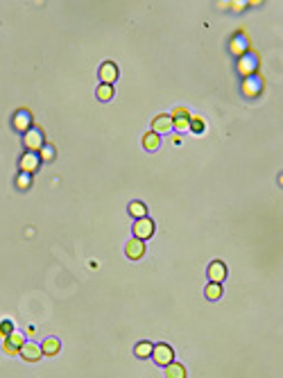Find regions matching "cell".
<instances>
[{
    "instance_id": "cell-22",
    "label": "cell",
    "mask_w": 283,
    "mask_h": 378,
    "mask_svg": "<svg viewBox=\"0 0 283 378\" xmlns=\"http://www.w3.org/2000/svg\"><path fill=\"white\" fill-rule=\"evenodd\" d=\"M152 349H154V344H150V342H139L134 351H136V356H139V358H150L152 356Z\"/></svg>"
},
{
    "instance_id": "cell-12",
    "label": "cell",
    "mask_w": 283,
    "mask_h": 378,
    "mask_svg": "<svg viewBox=\"0 0 283 378\" xmlns=\"http://www.w3.org/2000/svg\"><path fill=\"white\" fill-rule=\"evenodd\" d=\"M208 279H211V283H222L227 279V265L222 261H213L211 265H208Z\"/></svg>"
},
{
    "instance_id": "cell-4",
    "label": "cell",
    "mask_w": 283,
    "mask_h": 378,
    "mask_svg": "<svg viewBox=\"0 0 283 378\" xmlns=\"http://www.w3.org/2000/svg\"><path fill=\"white\" fill-rule=\"evenodd\" d=\"M39 168H41V159L37 152H23V156L18 159V170L25 175H34Z\"/></svg>"
},
{
    "instance_id": "cell-7",
    "label": "cell",
    "mask_w": 283,
    "mask_h": 378,
    "mask_svg": "<svg viewBox=\"0 0 283 378\" xmlns=\"http://www.w3.org/2000/svg\"><path fill=\"white\" fill-rule=\"evenodd\" d=\"M261 89H263V82H261V77H256V75H249V77L242 80V93H245L247 97H256L258 93H261Z\"/></svg>"
},
{
    "instance_id": "cell-25",
    "label": "cell",
    "mask_w": 283,
    "mask_h": 378,
    "mask_svg": "<svg viewBox=\"0 0 283 378\" xmlns=\"http://www.w3.org/2000/svg\"><path fill=\"white\" fill-rule=\"evenodd\" d=\"M11 333H14V324H11V320H2V322H0V335H2V340H5V337H9Z\"/></svg>"
},
{
    "instance_id": "cell-9",
    "label": "cell",
    "mask_w": 283,
    "mask_h": 378,
    "mask_svg": "<svg viewBox=\"0 0 283 378\" xmlns=\"http://www.w3.org/2000/svg\"><path fill=\"white\" fill-rule=\"evenodd\" d=\"M100 80L102 84H116L118 80V66L113 64V61H104V64L100 66Z\"/></svg>"
},
{
    "instance_id": "cell-6",
    "label": "cell",
    "mask_w": 283,
    "mask_h": 378,
    "mask_svg": "<svg viewBox=\"0 0 283 378\" xmlns=\"http://www.w3.org/2000/svg\"><path fill=\"white\" fill-rule=\"evenodd\" d=\"M11 127L16 129V132L25 134L27 129L32 127V113L27 111V109H18V111L14 113V118H11Z\"/></svg>"
},
{
    "instance_id": "cell-11",
    "label": "cell",
    "mask_w": 283,
    "mask_h": 378,
    "mask_svg": "<svg viewBox=\"0 0 283 378\" xmlns=\"http://www.w3.org/2000/svg\"><path fill=\"white\" fill-rule=\"evenodd\" d=\"M172 129V118L170 113H161V116H156L154 120H152V132L156 134V136H161V134H168Z\"/></svg>"
},
{
    "instance_id": "cell-20",
    "label": "cell",
    "mask_w": 283,
    "mask_h": 378,
    "mask_svg": "<svg viewBox=\"0 0 283 378\" xmlns=\"http://www.w3.org/2000/svg\"><path fill=\"white\" fill-rule=\"evenodd\" d=\"M204 294H206V299H211V301L220 299L222 294H225V290H222V283H208L206 290H204Z\"/></svg>"
},
{
    "instance_id": "cell-19",
    "label": "cell",
    "mask_w": 283,
    "mask_h": 378,
    "mask_svg": "<svg viewBox=\"0 0 283 378\" xmlns=\"http://www.w3.org/2000/svg\"><path fill=\"white\" fill-rule=\"evenodd\" d=\"M54 156H57V149H54V145H50V143H46L41 149H39L41 163H50V161H54Z\"/></svg>"
},
{
    "instance_id": "cell-14",
    "label": "cell",
    "mask_w": 283,
    "mask_h": 378,
    "mask_svg": "<svg viewBox=\"0 0 283 378\" xmlns=\"http://www.w3.org/2000/svg\"><path fill=\"white\" fill-rule=\"evenodd\" d=\"M39 346H41L43 356H57L59 349H61V342H59V337H46Z\"/></svg>"
},
{
    "instance_id": "cell-28",
    "label": "cell",
    "mask_w": 283,
    "mask_h": 378,
    "mask_svg": "<svg viewBox=\"0 0 283 378\" xmlns=\"http://www.w3.org/2000/svg\"><path fill=\"white\" fill-rule=\"evenodd\" d=\"M179 116H190V113H188V109H184V107H177L175 111L170 113V118H179Z\"/></svg>"
},
{
    "instance_id": "cell-27",
    "label": "cell",
    "mask_w": 283,
    "mask_h": 378,
    "mask_svg": "<svg viewBox=\"0 0 283 378\" xmlns=\"http://www.w3.org/2000/svg\"><path fill=\"white\" fill-rule=\"evenodd\" d=\"M2 351H5L7 356H18V349H14V346H11L7 340H2Z\"/></svg>"
},
{
    "instance_id": "cell-5",
    "label": "cell",
    "mask_w": 283,
    "mask_h": 378,
    "mask_svg": "<svg viewBox=\"0 0 283 378\" xmlns=\"http://www.w3.org/2000/svg\"><path fill=\"white\" fill-rule=\"evenodd\" d=\"M152 234H154V222H152V218H141L134 222V238L147 240V238H152Z\"/></svg>"
},
{
    "instance_id": "cell-3",
    "label": "cell",
    "mask_w": 283,
    "mask_h": 378,
    "mask_svg": "<svg viewBox=\"0 0 283 378\" xmlns=\"http://www.w3.org/2000/svg\"><path fill=\"white\" fill-rule=\"evenodd\" d=\"M152 360L156 362V365H161V367H168L170 362H175V351H172V346L170 344H154V349H152Z\"/></svg>"
},
{
    "instance_id": "cell-16",
    "label": "cell",
    "mask_w": 283,
    "mask_h": 378,
    "mask_svg": "<svg viewBox=\"0 0 283 378\" xmlns=\"http://www.w3.org/2000/svg\"><path fill=\"white\" fill-rule=\"evenodd\" d=\"M166 378H186V367L182 362H170L166 367Z\"/></svg>"
},
{
    "instance_id": "cell-8",
    "label": "cell",
    "mask_w": 283,
    "mask_h": 378,
    "mask_svg": "<svg viewBox=\"0 0 283 378\" xmlns=\"http://www.w3.org/2000/svg\"><path fill=\"white\" fill-rule=\"evenodd\" d=\"M18 356H21L23 360H27V362H37L39 358L43 356V353H41V346H39L37 342H25V344L21 346Z\"/></svg>"
},
{
    "instance_id": "cell-18",
    "label": "cell",
    "mask_w": 283,
    "mask_h": 378,
    "mask_svg": "<svg viewBox=\"0 0 283 378\" xmlns=\"http://www.w3.org/2000/svg\"><path fill=\"white\" fill-rule=\"evenodd\" d=\"M127 211H129V215H132V218H136V220L147 218V206H145L143 202H139V199L129 204V208H127Z\"/></svg>"
},
{
    "instance_id": "cell-21",
    "label": "cell",
    "mask_w": 283,
    "mask_h": 378,
    "mask_svg": "<svg viewBox=\"0 0 283 378\" xmlns=\"http://www.w3.org/2000/svg\"><path fill=\"white\" fill-rule=\"evenodd\" d=\"M95 95H97V100L109 102L113 95H116V91H113L111 84H100V86H97V91H95Z\"/></svg>"
},
{
    "instance_id": "cell-26",
    "label": "cell",
    "mask_w": 283,
    "mask_h": 378,
    "mask_svg": "<svg viewBox=\"0 0 283 378\" xmlns=\"http://www.w3.org/2000/svg\"><path fill=\"white\" fill-rule=\"evenodd\" d=\"M204 127H206V125H204V120H202L199 116L190 118V132H192V134H202Z\"/></svg>"
},
{
    "instance_id": "cell-17",
    "label": "cell",
    "mask_w": 283,
    "mask_h": 378,
    "mask_svg": "<svg viewBox=\"0 0 283 378\" xmlns=\"http://www.w3.org/2000/svg\"><path fill=\"white\" fill-rule=\"evenodd\" d=\"M172 129H175V132H179V134L190 132V116L172 118Z\"/></svg>"
},
{
    "instance_id": "cell-24",
    "label": "cell",
    "mask_w": 283,
    "mask_h": 378,
    "mask_svg": "<svg viewBox=\"0 0 283 378\" xmlns=\"http://www.w3.org/2000/svg\"><path fill=\"white\" fill-rule=\"evenodd\" d=\"M5 340L9 342L14 349H18V351H21V346L25 344V337H23V333H18V331H14V333H11L9 337H5Z\"/></svg>"
},
{
    "instance_id": "cell-1",
    "label": "cell",
    "mask_w": 283,
    "mask_h": 378,
    "mask_svg": "<svg viewBox=\"0 0 283 378\" xmlns=\"http://www.w3.org/2000/svg\"><path fill=\"white\" fill-rule=\"evenodd\" d=\"M23 145H25L27 152H37L46 145V139H43V129L41 127H30L25 134H23Z\"/></svg>"
},
{
    "instance_id": "cell-10",
    "label": "cell",
    "mask_w": 283,
    "mask_h": 378,
    "mask_svg": "<svg viewBox=\"0 0 283 378\" xmlns=\"http://www.w3.org/2000/svg\"><path fill=\"white\" fill-rule=\"evenodd\" d=\"M229 52L234 57H242L245 52H249V41H247L245 34H236L234 41L229 43Z\"/></svg>"
},
{
    "instance_id": "cell-2",
    "label": "cell",
    "mask_w": 283,
    "mask_h": 378,
    "mask_svg": "<svg viewBox=\"0 0 283 378\" xmlns=\"http://www.w3.org/2000/svg\"><path fill=\"white\" fill-rule=\"evenodd\" d=\"M240 77H249V75H256L258 70V54L254 52H245L242 57H238V64H236Z\"/></svg>"
},
{
    "instance_id": "cell-15",
    "label": "cell",
    "mask_w": 283,
    "mask_h": 378,
    "mask_svg": "<svg viewBox=\"0 0 283 378\" xmlns=\"http://www.w3.org/2000/svg\"><path fill=\"white\" fill-rule=\"evenodd\" d=\"M159 145H161V136H156L154 132H147L143 136V147L147 149V152H156Z\"/></svg>"
},
{
    "instance_id": "cell-23",
    "label": "cell",
    "mask_w": 283,
    "mask_h": 378,
    "mask_svg": "<svg viewBox=\"0 0 283 378\" xmlns=\"http://www.w3.org/2000/svg\"><path fill=\"white\" fill-rule=\"evenodd\" d=\"M30 186H32V175L18 172V175H16V188H18V190H27Z\"/></svg>"
},
{
    "instance_id": "cell-13",
    "label": "cell",
    "mask_w": 283,
    "mask_h": 378,
    "mask_svg": "<svg viewBox=\"0 0 283 378\" xmlns=\"http://www.w3.org/2000/svg\"><path fill=\"white\" fill-rule=\"evenodd\" d=\"M125 254H127V258H132V261H139V258H143L145 254V242L139 238H132L127 242V247H125Z\"/></svg>"
}]
</instances>
